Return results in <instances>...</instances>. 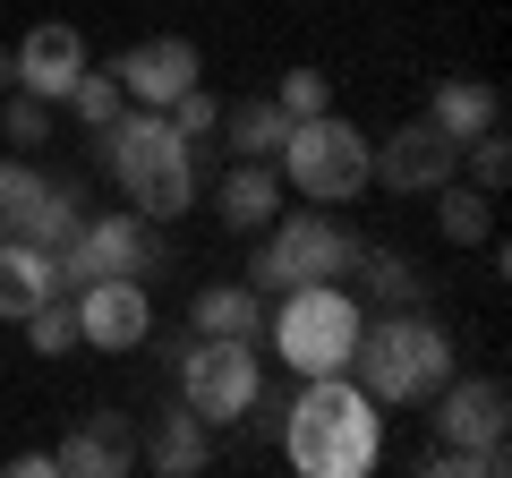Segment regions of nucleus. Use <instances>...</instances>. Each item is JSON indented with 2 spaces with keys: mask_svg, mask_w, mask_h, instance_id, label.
Returning <instances> with one entry per match:
<instances>
[{
  "mask_svg": "<svg viewBox=\"0 0 512 478\" xmlns=\"http://www.w3.org/2000/svg\"><path fill=\"white\" fill-rule=\"evenodd\" d=\"M146 461H154V470H163V478H188V470H205V461H214V444H205V419H197V410L180 402V410H171L163 427H154Z\"/></svg>",
  "mask_w": 512,
  "mask_h": 478,
  "instance_id": "4be33fe9",
  "label": "nucleus"
},
{
  "mask_svg": "<svg viewBox=\"0 0 512 478\" xmlns=\"http://www.w3.org/2000/svg\"><path fill=\"white\" fill-rule=\"evenodd\" d=\"M163 120H171V129L188 137V146H205V137H214V120H222V103H214V94H205V77H197V86H188L180 103L163 111Z\"/></svg>",
  "mask_w": 512,
  "mask_h": 478,
  "instance_id": "c756f323",
  "label": "nucleus"
},
{
  "mask_svg": "<svg viewBox=\"0 0 512 478\" xmlns=\"http://www.w3.org/2000/svg\"><path fill=\"white\" fill-rule=\"evenodd\" d=\"M128 461H137V436H128L120 410H94L52 444V470H69V478H120Z\"/></svg>",
  "mask_w": 512,
  "mask_h": 478,
  "instance_id": "2eb2a0df",
  "label": "nucleus"
},
{
  "mask_svg": "<svg viewBox=\"0 0 512 478\" xmlns=\"http://www.w3.org/2000/svg\"><path fill=\"white\" fill-rule=\"evenodd\" d=\"M461 163H470V188H487V197H495V188L512 180V146H504V120H495V129H478L470 146H461Z\"/></svg>",
  "mask_w": 512,
  "mask_h": 478,
  "instance_id": "bb28decb",
  "label": "nucleus"
},
{
  "mask_svg": "<svg viewBox=\"0 0 512 478\" xmlns=\"http://www.w3.org/2000/svg\"><path fill=\"white\" fill-rule=\"evenodd\" d=\"M18 325H26V350H43V359H69V350H77V308H69V291H52L35 316H18Z\"/></svg>",
  "mask_w": 512,
  "mask_h": 478,
  "instance_id": "393cba45",
  "label": "nucleus"
},
{
  "mask_svg": "<svg viewBox=\"0 0 512 478\" xmlns=\"http://www.w3.org/2000/svg\"><path fill=\"white\" fill-rule=\"evenodd\" d=\"M214 214H222V231H265L282 214V171L274 163H231L214 180Z\"/></svg>",
  "mask_w": 512,
  "mask_h": 478,
  "instance_id": "f3484780",
  "label": "nucleus"
},
{
  "mask_svg": "<svg viewBox=\"0 0 512 478\" xmlns=\"http://www.w3.org/2000/svg\"><path fill=\"white\" fill-rule=\"evenodd\" d=\"M77 222H86V205H77L69 180H43L26 154L0 163V239H35L43 257H52V248L77 239Z\"/></svg>",
  "mask_w": 512,
  "mask_h": 478,
  "instance_id": "0eeeda50",
  "label": "nucleus"
},
{
  "mask_svg": "<svg viewBox=\"0 0 512 478\" xmlns=\"http://www.w3.org/2000/svg\"><path fill=\"white\" fill-rule=\"evenodd\" d=\"M69 308H77V350H146V333H154V299H146V274H94V282H77L69 291Z\"/></svg>",
  "mask_w": 512,
  "mask_h": 478,
  "instance_id": "1a4fd4ad",
  "label": "nucleus"
},
{
  "mask_svg": "<svg viewBox=\"0 0 512 478\" xmlns=\"http://www.w3.org/2000/svg\"><path fill=\"white\" fill-rule=\"evenodd\" d=\"M60 103L77 111V129H103V120H120V103H128V94H120V77H111V69H94V60H86V77H77V86L60 94Z\"/></svg>",
  "mask_w": 512,
  "mask_h": 478,
  "instance_id": "a878e982",
  "label": "nucleus"
},
{
  "mask_svg": "<svg viewBox=\"0 0 512 478\" xmlns=\"http://www.w3.org/2000/svg\"><path fill=\"white\" fill-rule=\"evenodd\" d=\"M350 274L367 282V308H410V299H419V265H410L402 248H376V257L359 248V265H350Z\"/></svg>",
  "mask_w": 512,
  "mask_h": 478,
  "instance_id": "b1692460",
  "label": "nucleus"
},
{
  "mask_svg": "<svg viewBox=\"0 0 512 478\" xmlns=\"http://www.w3.org/2000/svg\"><path fill=\"white\" fill-rule=\"evenodd\" d=\"M146 265H154V222L137 214V205H128V214H86L69 248H52L60 291H77V282H94V274H146Z\"/></svg>",
  "mask_w": 512,
  "mask_h": 478,
  "instance_id": "6e6552de",
  "label": "nucleus"
},
{
  "mask_svg": "<svg viewBox=\"0 0 512 478\" xmlns=\"http://www.w3.org/2000/svg\"><path fill=\"white\" fill-rule=\"evenodd\" d=\"M359 325H367V308L342 291V282H291V291H274L265 342H274V359L291 376H333V368H350Z\"/></svg>",
  "mask_w": 512,
  "mask_h": 478,
  "instance_id": "20e7f679",
  "label": "nucleus"
},
{
  "mask_svg": "<svg viewBox=\"0 0 512 478\" xmlns=\"http://www.w3.org/2000/svg\"><path fill=\"white\" fill-rule=\"evenodd\" d=\"M436 231L453 239V248H487V239H495V197L453 171V180L436 188Z\"/></svg>",
  "mask_w": 512,
  "mask_h": 478,
  "instance_id": "412c9836",
  "label": "nucleus"
},
{
  "mask_svg": "<svg viewBox=\"0 0 512 478\" xmlns=\"http://www.w3.org/2000/svg\"><path fill=\"white\" fill-rule=\"evenodd\" d=\"M86 77V35L77 26H35V35H18V94H35V103H60V94Z\"/></svg>",
  "mask_w": 512,
  "mask_h": 478,
  "instance_id": "4468645a",
  "label": "nucleus"
},
{
  "mask_svg": "<svg viewBox=\"0 0 512 478\" xmlns=\"http://www.w3.org/2000/svg\"><path fill=\"white\" fill-rule=\"evenodd\" d=\"M453 171H461V146L427 120V111H419V120H402V129L376 146V180L393 188V197H436Z\"/></svg>",
  "mask_w": 512,
  "mask_h": 478,
  "instance_id": "9b49d317",
  "label": "nucleus"
},
{
  "mask_svg": "<svg viewBox=\"0 0 512 478\" xmlns=\"http://www.w3.org/2000/svg\"><path fill=\"white\" fill-rule=\"evenodd\" d=\"M512 427V393H504V376H444L436 385V436L453 444V453H478V444H495Z\"/></svg>",
  "mask_w": 512,
  "mask_h": 478,
  "instance_id": "ddd939ff",
  "label": "nucleus"
},
{
  "mask_svg": "<svg viewBox=\"0 0 512 478\" xmlns=\"http://www.w3.org/2000/svg\"><path fill=\"white\" fill-rule=\"evenodd\" d=\"M274 103L291 111V120H308V111H333V77H325V69H282Z\"/></svg>",
  "mask_w": 512,
  "mask_h": 478,
  "instance_id": "c85d7f7f",
  "label": "nucleus"
},
{
  "mask_svg": "<svg viewBox=\"0 0 512 478\" xmlns=\"http://www.w3.org/2000/svg\"><path fill=\"white\" fill-rule=\"evenodd\" d=\"M128 205H137L146 222H180L188 205H197V154H188V163H163V171H146V180L128 188Z\"/></svg>",
  "mask_w": 512,
  "mask_h": 478,
  "instance_id": "5701e85b",
  "label": "nucleus"
},
{
  "mask_svg": "<svg viewBox=\"0 0 512 478\" xmlns=\"http://www.w3.org/2000/svg\"><path fill=\"white\" fill-rule=\"evenodd\" d=\"M188 333L256 342V333H265V291H256V282H205V291L188 299Z\"/></svg>",
  "mask_w": 512,
  "mask_h": 478,
  "instance_id": "a211bd4d",
  "label": "nucleus"
},
{
  "mask_svg": "<svg viewBox=\"0 0 512 478\" xmlns=\"http://www.w3.org/2000/svg\"><path fill=\"white\" fill-rule=\"evenodd\" d=\"M282 137H291V111H282L274 94H239V103H222V120H214V146L231 154V163H274Z\"/></svg>",
  "mask_w": 512,
  "mask_h": 478,
  "instance_id": "dca6fc26",
  "label": "nucleus"
},
{
  "mask_svg": "<svg viewBox=\"0 0 512 478\" xmlns=\"http://www.w3.org/2000/svg\"><path fill=\"white\" fill-rule=\"evenodd\" d=\"M453 333L419 308H376V325H359V350H350V376L376 393L384 410H419L436 402V385L453 376Z\"/></svg>",
  "mask_w": 512,
  "mask_h": 478,
  "instance_id": "f03ea898",
  "label": "nucleus"
},
{
  "mask_svg": "<svg viewBox=\"0 0 512 478\" xmlns=\"http://www.w3.org/2000/svg\"><path fill=\"white\" fill-rule=\"evenodd\" d=\"M359 265V239L316 205V214H274L256 239V291H291V282H342Z\"/></svg>",
  "mask_w": 512,
  "mask_h": 478,
  "instance_id": "39448f33",
  "label": "nucleus"
},
{
  "mask_svg": "<svg viewBox=\"0 0 512 478\" xmlns=\"http://www.w3.org/2000/svg\"><path fill=\"white\" fill-rule=\"evenodd\" d=\"M111 77H120L128 103L171 111V103H180V94L205 77V60H197V43H188V35H146V43H128V52L111 60Z\"/></svg>",
  "mask_w": 512,
  "mask_h": 478,
  "instance_id": "f8f14e48",
  "label": "nucleus"
},
{
  "mask_svg": "<svg viewBox=\"0 0 512 478\" xmlns=\"http://www.w3.org/2000/svg\"><path fill=\"white\" fill-rule=\"evenodd\" d=\"M282 453L299 478H367L384 461V402L350 368L299 376V402L282 410Z\"/></svg>",
  "mask_w": 512,
  "mask_h": 478,
  "instance_id": "f257e3e1",
  "label": "nucleus"
},
{
  "mask_svg": "<svg viewBox=\"0 0 512 478\" xmlns=\"http://www.w3.org/2000/svg\"><path fill=\"white\" fill-rule=\"evenodd\" d=\"M180 402L197 410L205 427H239L256 402H265L256 342H231V333H197V342L180 350Z\"/></svg>",
  "mask_w": 512,
  "mask_h": 478,
  "instance_id": "423d86ee",
  "label": "nucleus"
},
{
  "mask_svg": "<svg viewBox=\"0 0 512 478\" xmlns=\"http://www.w3.org/2000/svg\"><path fill=\"white\" fill-rule=\"evenodd\" d=\"M427 120H436V129L453 137V146H470L478 129H495V120H504V94H495L487 77H444V86H436V103H427Z\"/></svg>",
  "mask_w": 512,
  "mask_h": 478,
  "instance_id": "aec40b11",
  "label": "nucleus"
},
{
  "mask_svg": "<svg viewBox=\"0 0 512 478\" xmlns=\"http://www.w3.org/2000/svg\"><path fill=\"white\" fill-rule=\"evenodd\" d=\"M274 171H282V188H299L308 205H350V197L376 188V137H367L359 120H342V111H308V120H291Z\"/></svg>",
  "mask_w": 512,
  "mask_h": 478,
  "instance_id": "7ed1b4c3",
  "label": "nucleus"
},
{
  "mask_svg": "<svg viewBox=\"0 0 512 478\" xmlns=\"http://www.w3.org/2000/svg\"><path fill=\"white\" fill-rule=\"evenodd\" d=\"M52 291H60V274H52V257H43L35 239H0V316L18 325V316H35Z\"/></svg>",
  "mask_w": 512,
  "mask_h": 478,
  "instance_id": "6ab92c4d",
  "label": "nucleus"
},
{
  "mask_svg": "<svg viewBox=\"0 0 512 478\" xmlns=\"http://www.w3.org/2000/svg\"><path fill=\"white\" fill-rule=\"evenodd\" d=\"M0 137H9V146H43V137H52V103H35V94H18L9 86V103H0Z\"/></svg>",
  "mask_w": 512,
  "mask_h": 478,
  "instance_id": "cd10ccee",
  "label": "nucleus"
},
{
  "mask_svg": "<svg viewBox=\"0 0 512 478\" xmlns=\"http://www.w3.org/2000/svg\"><path fill=\"white\" fill-rule=\"evenodd\" d=\"M86 137H94V163H103L120 188H137L146 171L188 163V154H197V146L163 120V111H146V103H120V120H103V129H86Z\"/></svg>",
  "mask_w": 512,
  "mask_h": 478,
  "instance_id": "9d476101",
  "label": "nucleus"
},
{
  "mask_svg": "<svg viewBox=\"0 0 512 478\" xmlns=\"http://www.w3.org/2000/svg\"><path fill=\"white\" fill-rule=\"evenodd\" d=\"M9 86H18V52H0V94H9Z\"/></svg>",
  "mask_w": 512,
  "mask_h": 478,
  "instance_id": "7c9ffc66",
  "label": "nucleus"
}]
</instances>
